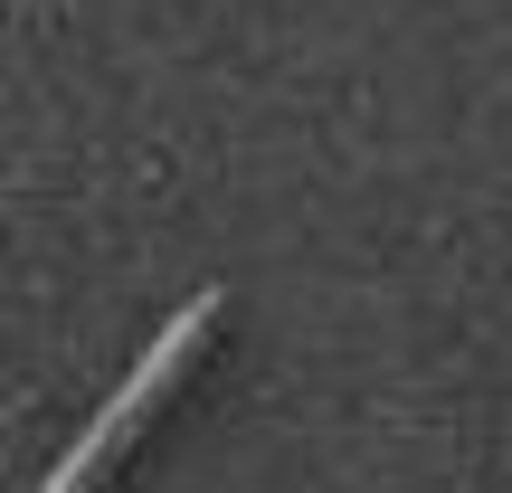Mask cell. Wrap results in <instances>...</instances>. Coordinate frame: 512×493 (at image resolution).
Returning a JSON list of instances; mask_svg holds the SVG:
<instances>
[{
    "label": "cell",
    "instance_id": "obj_1",
    "mask_svg": "<svg viewBox=\"0 0 512 493\" xmlns=\"http://www.w3.org/2000/svg\"><path fill=\"white\" fill-rule=\"evenodd\" d=\"M219 313H228V294H219V285H200V294H190V304H181V313H171V323H162V332L143 342V361L124 370V389H114V399H105V408L86 418V437H76L67 456H57V475L38 484V493H95V484H105L114 465L133 456V437H143V427L162 418V399H171V389L190 380V361L209 351Z\"/></svg>",
    "mask_w": 512,
    "mask_h": 493
}]
</instances>
